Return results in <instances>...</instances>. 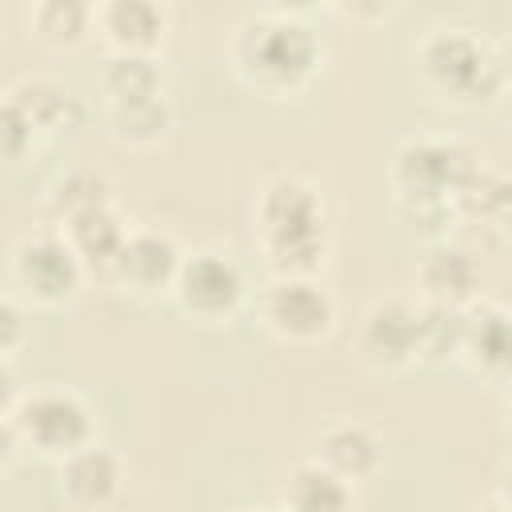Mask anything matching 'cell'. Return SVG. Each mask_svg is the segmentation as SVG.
Returning a JSON list of instances; mask_svg holds the SVG:
<instances>
[{"label": "cell", "instance_id": "16", "mask_svg": "<svg viewBox=\"0 0 512 512\" xmlns=\"http://www.w3.org/2000/svg\"><path fill=\"white\" fill-rule=\"evenodd\" d=\"M96 24L112 52H152L164 32V12L148 0H112L96 8Z\"/></svg>", "mask_w": 512, "mask_h": 512}, {"label": "cell", "instance_id": "25", "mask_svg": "<svg viewBox=\"0 0 512 512\" xmlns=\"http://www.w3.org/2000/svg\"><path fill=\"white\" fill-rule=\"evenodd\" d=\"M20 336H24V312H20V304L8 296V300L0 304V348H4V352H16Z\"/></svg>", "mask_w": 512, "mask_h": 512}, {"label": "cell", "instance_id": "8", "mask_svg": "<svg viewBox=\"0 0 512 512\" xmlns=\"http://www.w3.org/2000/svg\"><path fill=\"white\" fill-rule=\"evenodd\" d=\"M172 296L180 300L184 312H192L200 320H224L244 300V272L224 252H192L180 264Z\"/></svg>", "mask_w": 512, "mask_h": 512}, {"label": "cell", "instance_id": "6", "mask_svg": "<svg viewBox=\"0 0 512 512\" xmlns=\"http://www.w3.org/2000/svg\"><path fill=\"white\" fill-rule=\"evenodd\" d=\"M260 316L280 340L312 344L332 332L336 300L316 276H276L260 296Z\"/></svg>", "mask_w": 512, "mask_h": 512}, {"label": "cell", "instance_id": "20", "mask_svg": "<svg viewBox=\"0 0 512 512\" xmlns=\"http://www.w3.org/2000/svg\"><path fill=\"white\" fill-rule=\"evenodd\" d=\"M172 112L164 104V96H140V100H112L108 108V124H112V136L120 144H132V148H148L164 136Z\"/></svg>", "mask_w": 512, "mask_h": 512}, {"label": "cell", "instance_id": "14", "mask_svg": "<svg viewBox=\"0 0 512 512\" xmlns=\"http://www.w3.org/2000/svg\"><path fill=\"white\" fill-rule=\"evenodd\" d=\"M460 356L484 376H512V312L496 304H472L464 312Z\"/></svg>", "mask_w": 512, "mask_h": 512}, {"label": "cell", "instance_id": "11", "mask_svg": "<svg viewBox=\"0 0 512 512\" xmlns=\"http://www.w3.org/2000/svg\"><path fill=\"white\" fill-rule=\"evenodd\" d=\"M180 248L168 232H152V228H140L128 236L116 268L108 280L132 288V292H160V288H172L176 276H180Z\"/></svg>", "mask_w": 512, "mask_h": 512}, {"label": "cell", "instance_id": "5", "mask_svg": "<svg viewBox=\"0 0 512 512\" xmlns=\"http://www.w3.org/2000/svg\"><path fill=\"white\" fill-rule=\"evenodd\" d=\"M480 168L460 144L444 140H408L392 160V184L400 200H452L468 188Z\"/></svg>", "mask_w": 512, "mask_h": 512}, {"label": "cell", "instance_id": "2", "mask_svg": "<svg viewBox=\"0 0 512 512\" xmlns=\"http://www.w3.org/2000/svg\"><path fill=\"white\" fill-rule=\"evenodd\" d=\"M232 60L252 84L288 92V88H300L316 72L320 36L288 12H260V16L240 20L236 40H232Z\"/></svg>", "mask_w": 512, "mask_h": 512}, {"label": "cell", "instance_id": "23", "mask_svg": "<svg viewBox=\"0 0 512 512\" xmlns=\"http://www.w3.org/2000/svg\"><path fill=\"white\" fill-rule=\"evenodd\" d=\"M464 312L448 304H424L420 308V360H448L464 348Z\"/></svg>", "mask_w": 512, "mask_h": 512}, {"label": "cell", "instance_id": "27", "mask_svg": "<svg viewBox=\"0 0 512 512\" xmlns=\"http://www.w3.org/2000/svg\"><path fill=\"white\" fill-rule=\"evenodd\" d=\"M496 60H500V80L512 88V40L500 48V56H496Z\"/></svg>", "mask_w": 512, "mask_h": 512}, {"label": "cell", "instance_id": "4", "mask_svg": "<svg viewBox=\"0 0 512 512\" xmlns=\"http://www.w3.org/2000/svg\"><path fill=\"white\" fill-rule=\"evenodd\" d=\"M4 424L16 428L24 448H32L40 456H56V460H64L76 448L92 444V412L68 388L28 392L20 400V408L12 416H4Z\"/></svg>", "mask_w": 512, "mask_h": 512}, {"label": "cell", "instance_id": "9", "mask_svg": "<svg viewBox=\"0 0 512 512\" xmlns=\"http://www.w3.org/2000/svg\"><path fill=\"white\" fill-rule=\"evenodd\" d=\"M356 348L364 364L396 372L420 360V308L408 300H376L356 332Z\"/></svg>", "mask_w": 512, "mask_h": 512}, {"label": "cell", "instance_id": "29", "mask_svg": "<svg viewBox=\"0 0 512 512\" xmlns=\"http://www.w3.org/2000/svg\"><path fill=\"white\" fill-rule=\"evenodd\" d=\"M508 424H512V404H508Z\"/></svg>", "mask_w": 512, "mask_h": 512}, {"label": "cell", "instance_id": "19", "mask_svg": "<svg viewBox=\"0 0 512 512\" xmlns=\"http://www.w3.org/2000/svg\"><path fill=\"white\" fill-rule=\"evenodd\" d=\"M48 204H52V212H56L64 224L76 220V216L112 208V180H108L100 168H72V172H64V176L52 184Z\"/></svg>", "mask_w": 512, "mask_h": 512}, {"label": "cell", "instance_id": "12", "mask_svg": "<svg viewBox=\"0 0 512 512\" xmlns=\"http://www.w3.org/2000/svg\"><path fill=\"white\" fill-rule=\"evenodd\" d=\"M120 484H124L120 456L96 440L60 460V492L68 504H76L84 512L112 504L120 496Z\"/></svg>", "mask_w": 512, "mask_h": 512}, {"label": "cell", "instance_id": "28", "mask_svg": "<svg viewBox=\"0 0 512 512\" xmlns=\"http://www.w3.org/2000/svg\"><path fill=\"white\" fill-rule=\"evenodd\" d=\"M484 512H512V508H504V504H488Z\"/></svg>", "mask_w": 512, "mask_h": 512}, {"label": "cell", "instance_id": "18", "mask_svg": "<svg viewBox=\"0 0 512 512\" xmlns=\"http://www.w3.org/2000/svg\"><path fill=\"white\" fill-rule=\"evenodd\" d=\"M8 100L36 124V132H52V128H68L76 100L64 84L48 80V76H24L16 88H8Z\"/></svg>", "mask_w": 512, "mask_h": 512}, {"label": "cell", "instance_id": "26", "mask_svg": "<svg viewBox=\"0 0 512 512\" xmlns=\"http://www.w3.org/2000/svg\"><path fill=\"white\" fill-rule=\"evenodd\" d=\"M496 504H504V508H512V464L500 472V480H496Z\"/></svg>", "mask_w": 512, "mask_h": 512}, {"label": "cell", "instance_id": "22", "mask_svg": "<svg viewBox=\"0 0 512 512\" xmlns=\"http://www.w3.org/2000/svg\"><path fill=\"white\" fill-rule=\"evenodd\" d=\"M28 20L44 44L68 48L88 32V24H96V8H88L84 0H40Z\"/></svg>", "mask_w": 512, "mask_h": 512}, {"label": "cell", "instance_id": "17", "mask_svg": "<svg viewBox=\"0 0 512 512\" xmlns=\"http://www.w3.org/2000/svg\"><path fill=\"white\" fill-rule=\"evenodd\" d=\"M284 512H352V484L320 468L316 460L296 464L284 476Z\"/></svg>", "mask_w": 512, "mask_h": 512}, {"label": "cell", "instance_id": "21", "mask_svg": "<svg viewBox=\"0 0 512 512\" xmlns=\"http://www.w3.org/2000/svg\"><path fill=\"white\" fill-rule=\"evenodd\" d=\"M100 80L112 100L160 96V64L152 60V52H112L104 60Z\"/></svg>", "mask_w": 512, "mask_h": 512}, {"label": "cell", "instance_id": "13", "mask_svg": "<svg viewBox=\"0 0 512 512\" xmlns=\"http://www.w3.org/2000/svg\"><path fill=\"white\" fill-rule=\"evenodd\" d=\"M316 464L328 468L332 476H340L344 484L372 480L384 468V440L360 420L328 424L316 440Z\"/></svg>", "mask_w": 512, "mask_h": 512}, {"label": "cell", "instance_id": "15", "mask_svg": "<svg viewBox=\"0 0 512 512\" xmlns=\"http://www.w3.org/2000/svg\"><path fill=\"white\" fill-rule=\"evenodd\" d=\"M64 236L68 244L76 248L80 264L88 272H100V276H112L124 244H128V228L120 224V216L112 208H100V212H88V216H76L64 224Z\"/></svg>", "mask_w": 512, "mask_h": 512}, {"label": "cell", "instance_id": "10", "mask_svg": "<svg viewBox=\"0 0 512 512\" xmlns=\"http://www.w3.org/2000/svg\"><path fill=\"white\" fill-rule=\"evenodd\" d=\"M416 280L428 296V304H448V308H472L484 284V272L476 264V256L460 244L436 240L416 268Z\"/></svg>", "mask_w": 512, "mask_h": 512}, {"label": "cell", "instance_id": "3", "mask_svg": "<svg viewBox=\"0 0 512 512\" xmlns=\"http://www.w3.org/2000/svg\"><path fill=\"white\" fill-rule=\"evenodd\" d=\"M420 72L436 92L464 104H488L504 88L500 60L468 28H432L420 44Z\"/></svg>", "mask_w": 512, "mask_h": 512}, {"label": "cell", "instance_id": "7", "mask_svg": "<svg viewBox=\"0 0 512 512\" xmlns=\"http://www.w3.org/2000/svg\"><path fill=\"white\" fill-rule=\"evenodd\" d=\"M84 272L88 268L80 264L68 236H24L12 252L16 284L40 304H64L68 296H76Z\"/></svg>", "mask_w": 512, "mask_h": 512}, {"label": "cell", "instance_id": "24", "mask_svg": "<svg viewBox=\"0 0 512 512\" xmlns=\"http://www.w3.org/2000/svg\"><path fill=\"white\" fill-rule=\"evenodd\" d=\"M32 136H36V124L4 96V104H0V144H4V156L20 160L32 148Z\"/></svg>", "mask_w": 512, "mask_h": 512}, {"label": "cell", "instance_id": "1", "mask_svg": "<svg viewBox=\"0 0 512 512\" xmlns=\"http://www.w3.org/2000/svg\"><path fill=\"white\" fill-rule=\"evenodd\" d=\"M256 228L276 276H316L328 228L320 192L300 176H276L256 200Z\"/></svg>", "mask_w": 512, "mask_h": 512}]
</instances>
